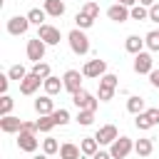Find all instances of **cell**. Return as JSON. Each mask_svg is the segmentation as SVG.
Wrapping results in <instances>:
<instances>
[{
    "instance_id": "obj_1",
    "label": "cell",
    "mask_w": 159,
    "mask_h": 159,
    "mask_svg": "<svg viewBox=\"0 0 159 159\" xmlns=\"http://www.w3.org/2000/svg\"><path fill=\"white\" fill-rule=\"evenodd\" d=\"M67 42H70V50L75 55H87L89 52V37L84 35V30L75 27L70 35H67Z\"/></svg>"
},
{
    "instance_id": "obj_2",
    "label": "cell",
    "mask_w": 159,
    "mask_h": 159,
    "mask_svg": "<svg viewBox=\"0 0 159 159\" xmlns=\"http://www.w3.org/2000/svg\"><path fill=\"white\" fill-rule=\"evenodd\" d=\"M132 152H134V142H132L127 134L117 137V139L109 144V154H112V159H127Z\"/></svg>"
},
{
    "instance_id": "obj_3",
    "label": "cell",
    "mask_w": 159,
    "mask_h": 159,
    "mask_svg": "<svg viewBox=\"0 0 159 159\" xmlns=\"http://www.w3.org/2000/svg\"><path fill=\"white\" fill-rule=\"evenodd\" d=\"M72 104L77 107V109H92V112H97V104H99V97H94L92 92H87L84 87H80L75 94H72Z\"/></svg>"
},
{
    "instance_id": "obj_4",
    "label": "cell",
    "mask_w": 159,
    "mask_h": 159,
    "mask_svg": "<svg viewBox=\"0 0 159 159\" xmlns=\"http://www.w3.org/2000/svg\"><path fill=\"white\" fill-rule=\"evenodd\" d=\"M45 50H47V42H45V40H40V37L27 40L25 52H27V60H30V62H42V60H45Z\"/></svg>"
},
{
    "instance_id": "obj_5",
    "label": "cell",
    "mask_w": 159,
    "mask_h": 159,
    "mask_svg": "<svg viewBox=\"0 0 159 159\" xmlns=\"http://www.w3.org/2000/svg\"><path fill=\"white\" fill-rule=\"evenodd\" d=\"M40 147V139H37V132H17V149L20 152H27V154H35Z\"/></svg>"
},
{
    "instance_id": "obj_6",
    "label": "cell",
    "mask_w": 159,
    "mask_h": 159,
    "mask_svg": "<svg viewBox=\"0 0 159 159\" xmlns=\"http://www.w3.org/2000/svg\"><path fill=\"white\" fill-rule=\"evenodd\" d=\"M134 72L137 75H149L152 70H154V60H152V52H147V50H142V52H137L134 55Z\"/></svg>"
},
{
    "instance_id": "obj_7",
    "label": "cell",
    "mask_w": 159,
    "mask_h": 159,
    "mask_svg": "<svg viewBox=\"0 0 159 159\" xmlns=\"http://www.w3.org/2000/svg\"><path fill=\"white\" fill-rule=\"evenodd\" d=\"M82 75L84 77H89V80H99L102 75H107V62L104 60H87L84 62V67H82Z\"/></svg>"
},
{
    "instance_id": "obj_8",
    "label": "cell",
    "mask_w": 159,
    "mask_h": 159,
    "mask_svg": "<svg viewBox=\"0 0 159 159\" xmlns=\"http://www.w3.org/2000/svg\"><path fill=\"white\" fill-rule=\"evenodd\" d=\"M107 17L112 22H127V20H132V7L122 5V2H114V5L107 7Z\"/></svg>"
},
{
    "instance_id": "obj_9",
    "label": "cell",
    "mask_w": 159,
    "mask_h": 159,
    "mask_svg": "<svg viewBox=\"0 0 159 159\" xmlns=\"http://www.w3.org/2000/svg\"><path fill=\"white\" fill-rule=\"evenodd\" d=\"M32 22L27 20V15H12L10 20H7V32L10 35H15V37H20V35H25L27 32V27H30Z\"/></svg>"
},
{
    "instance_id": "obj_10",
    "label": "cell",
    "mask_w": 159,
    "mask_h": 159,
    "mask_svg": "<svg viewBox=\"0 0 159 159\" xmlns=\"http://www.w3.org/2000/svg\"><path fill=\"white\" fill-rule=\"evenodd\" d=\"M37 37L40 40H45L47 45H60V40H62V32H60V27H55V25H40L37 27Z\"/></svg>"
},
{
    "instance_id": "obj_11",
    "label": "cell",
    "mask_w": 159,
    "mask_h": 159,
    "mask_svg": "<svg viewBox=\"0 0 159 159\" xmlns=\"http://www.w3.org/2000/svg\"><path fill=\"white\" fill-rule=\"evenodd\" d=\"M117 137H119V132H117V127H114V124H102V127L94 132V139L99 142V147H109Z\"/></svg>"
},
{
    "instance_id": "obj_12",
    "label": "cell",
    "mask_w": 159,
    "mask_h": 159,
    "mask_svg": "<svg viewBox=\"0 0 159 159\" xmlns=\"http://www.w3.org/2000/svg\"><path fill=\"white\" fill-rule=\"evenodd\" d=\"M82 77H84V75H82L80 70H67V72L62 75V82H65V89H67L70 94H75V92H77V89L82 87Z\"/></svg>"
},
{
    "instance_id": "obj_13",
    "label": "cell",
    "mask_w": 159,
    "mask_h": 159,
    "mask_svg": "<svg viewBox=\"0 0 159 159\" xmlns=\"http://www.w3.org/2000/svg\"><path fill=\"white\" fill-rule=\"evenodd\" d=\"M45 80H40L35 72H27V77L20 82V94H25V97H30V94H35L37 89H40V84H42Z\"/></svg>"
},
{
    "instance_id": "obj_14",
    "label": "cell",
    "mask_w": 159,
    "mask_h": 159,
    "mask_svg": "<svg viewBox=\"0 0 159 159\" xmlns=\"http://www.w3.org/2000/svg\"><path fill=\"white\" fill-rule=\"evenodd\" d=\"M0 129H2L5 134H17V132L22 129V119H20V117H12V114L0 117Z\"/></svg>"
},
{
    "instance_id": "obj_15",
    "label": "cell",
    "mask_w": 159,
    "mask_h": 159,
    "mask_svg": "<svg viewBox=\"0 0 159 159\" xmlns=\"http://www.w3.org/2000/svg\"><path fill=\"white\" fill-rule=\"evenodd\" d=\"M42 89H45V94H50V97H55V94H60L62 89H65V82L60 80V77H55V75H50L45 82H42Z\"/></svg>"
},
{
    "instance_id": "obj_16",
    "label": "cell",
    "mask_w": 159,
    "mask_h": 159,
    "mask_svg": "<svg viewBox=\"0 0 159 159\" xmlns=\"http://www.w3.org/2000/svg\"><path fill=\"white\" fill-rule=\"evenodd\" d=\"M35 112L42 117V114H52L55 112V102H52V97L50 94H40L37 99H35Z\"/></svg>"
},
{
    "instance_id": "obj_17",
    "label": "cell",
    "mask_w": 159,
    "mask_h": 159,
    "mask_svg": "<svg viewBox=\"0 0 159 159\" xmlns=\"http://www.w3.org/2000/svg\"><path fill=\"white\" fill-rule=\"evenodd\" d=\"M42 10H45L50 17H62V15H65V0H45Z\"/></svg>"
},
{
    "instance_id": "obj_18",
    "label": "cell",
    "mask_w": 159,
    "mask_h": 159,
    "mask_svg": "<svg viewBox=\"0 0 159 159\" xmlns=\"http://www.w3.org/2000/svg\"><path fill=\"white\" fill-rule=\"evenodd\" d=\"M144 47H147V42H144V37H139V35H129V37L124 40V50H127V52H132V55L142 52Z\"/></svg>"
},
{
    "instance_id": "obj_19",
    "label": "cell",
    "mask_w": 159,
    "mask_h": 159,
    "mask_svg": "<svg viewBox=\"0 0 159 159\" xmlns=\"http://www.w3.org/2000/svg\"><path fill=\"white\" fill-rule=\"evenodd\" d=\"M80 149H82V154H84V157H89V159H92V157L99 152V142H97L94 137H84V139L80 142Z\"/></svg>"
},
{
    "instance_id": "obj_20",
    "label": "cell",
    "mask_w": 159,
    "mask_h": 159,
    "mask_svg": "<svg viewBox=\"0 0 159 159\" xmlns=\"http://www.w3.org/2000/svg\"><path fill=\"white\" fill-rule=\"evenodd\" d=\"M60 157H62V159H80V157H82V149H80L77 144H72V142H65V144L60 147Z\"/></svg>"
},
{
    "instance_id": "obj_21",
    "label": "cell",
    "mask_w": 159,
    "mask_h": 159,
    "mask_svg": "<svg viewBox=\"0 0 159 159\" xmlns=\"http://www.w3.org/2000/svg\"><path fill=\"white\" fill-rule=\"evenodd\" d=\"M134 152H137V157H149L152 152H154V142L152 139H137L134 142Z\"/></svg>"
},
{
    "instance_id": "obj_22",
    "label": "cell",
    "mask_w": 159,
    "mask_h": 159,
    "mask_svg": "<svg viewBox=\"0 0 159 159\" xmlns=\"http://www.w3.org/2000/svg\"><path fill=\"white\" fill-rule=\"evenodd\" d=\"M127 109H129L132 114H142V112L147 109V104H144V99H142L139 94H129V99H127Z\"/></svg>"
},
{
    "instance_id": "obj_23",
    "label": "cell",
    "mask_w": 159,
    "mask_h": 159,
    "mask_svg": "<svg viewBox=\"0 0 159 159\" xmlns=\"http://www.w3.org/2000/svg\"><path fill=\"white\" fill-rule=\"evenodd\" d=\"M134 127H137L139 132H147V129H152V127H154V122L149 119V114H147V109H144L142 114H134Z\"/></svg>"
},
{
    "instance_id": "obj_24",
    "label": "cell",
    "mask_w": 159,
    "mask_h": 159,
    "mask_svg": "<svg viewBox=\"0 0 159 159\" xmlns=\"http://www.w3.org/2000/svg\"><path fill=\"white\" fill-rule=\"evenodd\" d=\"M55 127H57V124H55L52 114H42V117L37 119V132H42V134H50Z\"/></svg>"
},
{
    "instance_id": "obj_25",
    "label": "cell",
    "mask_w": 159,
    "mask_h": 159,
    "mask_svg": "<svg viewBox=\"0 0 159 159\" xmlns=\"http://www.w3.org/2000/svg\"><path fill=\"white\" fill-rule=\"evenodd\" d=\"M60 147H62V144H60L55 137H45V139H42V152H45V154H50V157L60 154Z\"/></svg>"
},
{
    "instance_id": "obj_26",
    "label": "cell",
    "mask_w": 159,
    "mask_h": 159,
    "mask_svg": "<svg viewBox=\"0 0 159 159\" xmlns=\"http://www.w3.org/2000/svg\"><path fill=\"white\" fill-rule=\"evenodd\" d=\"M144 42H147V50L149 52H159V30H152L144 35Z\"/></svg>"
},
{
    "instance_id": "obj_27",
    "label": "cell",
    "mask_w": 159,
    "mask_h": 159,
    "mask_svg": "<svg viewBox=\"0 0 159 159\" xmlns=\"http://www.w3.org/2000/svg\"><path fill=\"white\" fill-rule=\"evenodd\" d=\"M45 17H47V12H45V10H40V7H32V10L27 12V20H30L32 25H37V27H40V25H45Z\"/></svg>"
},
{
    "instance_id": "obj_28",
    "label": "cell",
    "mask_w": 159,
    "mask_h": 159,
    "mask_svg": "<svg viewBox=\"0 0 159 159\" xmlns=\"http://www.w3.org/2000/svg\"><path fill=\"white\" fill-rule=\"evenodd\" d=\"M30 72H35L40 80H47V77L52 75V70H50L47 62H32V70H30Z\"/></svg>"
},
{
    "instance_id": "obj_29",
    "label": "cell",
    "mask_w": 159,
    "mask_h": 159,
    "mask_svg": "<svg viewBox=\"0 0 159 159\" xmlns=\"http://www.w3.org/2000/svg\"><path fill=\"white\" fill-rule=\"evenodd\" d=\"M7 75H10V80H15L17 84L27 77V70H25V65H12L10 70H7Z\"/></svg>"
},
{
    "instance_id": "obj_30",
    "label": "cell",
    "mask_w": 159,
    "mask_h": 159,
    "mask_svg": "<svg viewBox=\"0 0 159 159\" xmlns=\"http://www.w3.org/2000/svg\"><path fill=\"white\" fill-rule=\"evenodd\" d=\"M52 119H55V124H57V127H65V124H70V119H72V117H70V112H67L65 107H60V109H55V112H52Z\"/></svg>"
},
{
    "instance_id": "obj_31",
    "label": "cell",
    "mask_w": 159,
    "mask_h": 159,
    "mask_svg": "<svg viewBox=\"0 0 159 159\" xmlns=\"http://www.w3.org/2000/svg\"><path fill=\"white\" fill-rule=\"evenodd\" d=\"M132 20H137V22H144V20H149V7H144V5H134L132 7Z\"/></svg>"
},
{
    "instance_id": "obj_32",
    "label": "cell",
    "mask_w": 159,
    "mask_h": 159,
    "mask_svg": "<svg viewBox=\"0 0 159 159\" xmlns=\"http://www.w3.org/2000/svg\"><path fill=\"white\" fill-rule=\"evenodd\" d=\"M75 25H77V27H80V30H89V27H92V25H94V20H92V17H89V15H84V12H82V10H80V12H77V15H75Z\"/></svg>"
},
{
    "instance_id": "obj_33",
    "label": "cell",
    "mask_w": 159,
    "mask_h": 159,
    "mask_svg": "<svg viewBox=\"0 0 159 159\" xmlns=\"http://www.w3.org/2000/svg\"><path fill=\"white\" fill-rule=\"evenodd\" d=\"M12 107H15V99H12L10 94H2V97H0V117H7V114L12 112Z\"/></svg>"
},
{
    "instance_id": "obj_34",
    "label": "cell",
    "mask_w": 159,
    "mask_h": 159,
    "mask_svg": "<svg viewBox=\"0 0 159 159\" xmlns=\"http://www.w3.org/2000/svg\"><path fill=\"white\" fill-rule=\"evenodd\" d=\"M77 122H80L82 127H89V124L94 122V112H92V109H77Z\"/></svg>"
},
{
    "instance_id": "obj_35",
    "label": "cell",
    "mask_w": 159,
    "mask_h": 159,
    "mask_svg": "<svg viewBox=\"0 0 159 159\" xmlns=\"http://www.w3.org/2000/svg\"><path fill=\"white\" fill-rule=\"evenodd\" d=\"M82 12H84V15H89L92 20H97V17H99V5H97L94 0H87V2L82 5Z\"/></svg>"
},
{
    "instance_id": "obj_36",
    "label": "cell",
    "mask_w": 159,
    "mask_h": 159,
    "mask_svg": "<svg viewBox=\"0 0 159 159\" xmlns=\"http://www.w3.org/2000/svg\"><path fill=\"white\" fill-rule=\"evenodd\" d=\"M99 84H102V87H112V89H117V87H119V77L112 75V72H107V75L99 77Z\"/></svg>"
},
{
    "instance_id": "obj_37",
    "label": "cell",
    "mask_w": 159,
    "mask_h": 159,
    "mask_svg": "<svg viewBox=\"0 0 159 159\" xmlns=\"http://www.w3.org/2000/svg\"><path fill=\"white\" fill-rule=\"evenodd\" d=\"M114 92H117V89H112V87H102V84H99L97 97H99V102H109V99L114 97Z\"/></svg>"
},
{
    "instance_id": "obj_38",
    "label": "cell",
    "mask_w": 159,
    "mask_h": 159,
    "mask_svg": "<svg viewBox=\"0 0 159 159\" xmlns=\"http://www.w3.org/2000/svg\"><path fill=\"white\" fill-rule=\"evenodd\" d=\"M147 114H149V119H152V122H154V127H157V124H159V107H149V109H147Z\"/></svg>"
},
{
    "instance_id": "obj_39",
    "label": "cell",
    "mask_w": 159,
    "mask_h": 159,
    "mask_svg": "<svg viewBox=\"0 0 159 159\" xmlns=\"http://www.w3.org/2000/svg\"><path fill=\"white\" fill-rule=\"evenodd\" d=\"M149 20H152V22H159V2H154V5L149 7Z\"/></svg>"
},
{
    "instance_id": "obj_40",
    "label": "cell",
    "mask_w": 159,
    "mask_h": 159,
    "mask_svg": "<svg viewBox=\"0 0 159 159\" xmlns=\"http://www.w3.org/2000/svg\"><path fill=\"white\" fill-rule=\"evenodd\" d=\"M7 84H10V75H0V92L7 94Z\"/></svg>"
},
{
    "instance_id": "obj_41",
    "label": "cell",
    "mask_w": 159,
    "mask_h": 159,
    "mask_svg": "<svg viewBox=\"0 0 159 159\" xmlns=\"http://www.w3.org/2000/svg\"><path fill=\"white\" fill-rule=\"evenodd\" d=\"M149 82H152V87L159 89V70H152V72H149Z\"/></svg>"
},
{
    "instance_id": "obj_42",
    "label": "cell",
    "mask_w": 159,
    "mask_h": 159,
    "mask_svg": "<svg viewBox=\"0 0 159 159\" xmlns=\"http://www.w3.org/2000/svg\"><path fill=\"white\" fill-rule=\"evenodd\" d=\"M20 132H37V122H22Z\"/></svg>"
},
{
    "instance_id": "obj_43",
    "label": "cell",
    "mask_w": 159,
    "mask_h": 159,
    "mask_svg": "<svg viewBox=\"0 0 159 159\" xmlns=\"http://www.w3.org/2000/svg\"><path fill=\"white\" fill-rule=\"evenodd\" d=\"M92 159H112V154H109V152H104V149H99V152H97Z\"/></svg>"
},
{
    "instance_id": "obj_44",
    "label": "cell",
    "mask_w": 159,
    "mask_h": 159,
    "mask_svg": "<svg viewBox=\"0 0 159 159\" xmlns=\"http://www.w3.org/2000/svg\"><path fill=\"white\" fill-rule=\"evenodd\" d=\"M117 2H122V5H127V7H134L139 0H117Z\"/></svg>"
},
{
    "instance_id": "obj_45",
    "label": "cell",
    "mask_w": 159,
    "mask_h": 159,
    "mask_svg": "<svg viewBox=\"0 0 159 159\" xmlns=\"http://www.w3.org/2000/svg\"><path fill=\"white\" fill-rule=\"evenodd\" d=\"M157 0H139V5H144V7H152Z\"/></svg>"
},
{
    "instance_id": "obj_46",
    "label": "cell",
    "mask_w": 159,
    "mask_h": 159,
    "mask_svg": "<svg viewBox=\"0 0 159 159\" xmlns=\"http://www.w3.org/2000/svg\"><path fill=\"white\" fill-rule=\"evenodd\" d=\"M32 159H50V154H45V152H42V154H35Z\"/></svg>"
},
{
    "instance_id": "obj_47",
    "label": "cell",
    "mask_w": 159,
    "mask_h": 159,
    "mask_svg": "<svg viewBox=\"0 0 159 159\" xmlns=\"http://www.w3.org/2000/svg\"><path fill=\"white\" fill-rule=\"evenodd\" d=\"M60 159H62V157H60Z\"/></svg>"
}]
</instances>
